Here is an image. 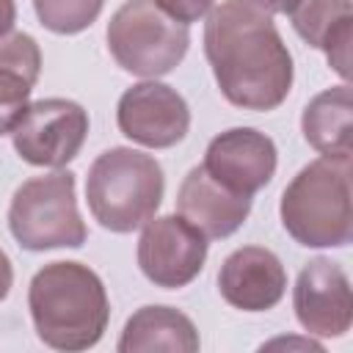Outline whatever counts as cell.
<instances>
[{
	"mask_svg": "<svg viewBox=\"0 0 353 353\" xmlns=\"http://www.w3.org/2000/svg\"><path fill=\"white\" fill-rule=\"evenodd\" d=\"M88 135V113L83 105L47 97L30 102L17 127L11 130V141L17 154L39 168H63L72 163Z\"/></svg>",
	"mask_w": 353,
	"mask_h": 353,
	"instance_id": "52a82bcc",
	"label": "cell"
},
{
	"mask_svg": "<svg viewBox=\"0 0 353 353\" xmlns=\"http://www.w3.org/2000/svg\"><path fill=\"white\" fill-rule=\"evenodd\" d=\"M102 6L105 0H33L39 22L58 36H74L91 28L102 14Z\"/></svg>",
	"mask_w": 353,
	"mask_h": 353,
	"instance_id": "ac0fdd59",
	"label": "cell"
},
{
	"mask_svg": "<svg viewBox=\"0 0 353 353\" xmlns=\"http://www.w3.org/2000/svg\"><path fill=\"white\" fill-rule=\"evenodd\" d=\"M303 138L325 157L353 154V97L350 85H334L320 91L301 116Z\"/></svg>",
	"mask_w": 353,
	"mask_h": 353,
	"instance_id": "e0dca14e",
	"label": "cell"
},
{
	"mask_svg": "<svg viewBox=\"0 0 353 353\" xmlns=\"http://www.w3.org/2000/svg\"><path fill=\"white\" fill-rule=\"evenodd\" d=\"M204 55L212 77L234 108L276 110L292 88V55L254 0H223L204 22Z\"/></svg>",
	"mask_w": 353,
	"mask_h": 353,
	"instance_id": "6da1fadb",
	"label": "cell"
},
{
	"mask_svg": "<svg viewBox=\"0 0 353 353\" xmlns=\"http://www.w3.org/2000/svg\"><path fill=\"white\" fill-rule=\"evenodd\" d=\"M11 284H14V268H11V259H8V254L0 248V301L8 295Z\"/></svg>",
	"mask_w": 353,
	"mask_h": 353,
	"instance_id": "ffe728a7",
	"label": "cell"
},
{
	"mask_svg": "<svg viewBox=\"0 0 353 353\" xmlns=\"http://www.w3.org/2000/svg\"><path fill=\"white\" fill-rule=\"evenodd\" d=\"M8 229L28 251L80 248L88 229L77 210L74 174L52 171L22 182L11 196Z\"/></svg>",
	"mask_w": 353,
	"mask_h": 353,
	"instance_id": "8992f818",
	"label": "cell"
},
{
	"mask_svg": "<svg viewBox=\"0 0 353 353\" xmlns=\"http://www.w3.org/2000/svg\"><path fill=\"white\" fill-rule=\"evenodd\" d=\"M295 33L314 50H323L334 72L350 77V39H353V0H298L287 14Z\"/></svg>",
	"mask_w": 353,
	"mask_h": 353,
	"instance_id": "5bb4252c",
	"label": "cell"
},
{
	"mask_svg": "<svg viewBox=\"0 0 353 353\" xmlns=\"http://www.w3.org/2000/svg\"><path fill=\"white\" fill-rule=\"evenodd\" d=\"M28 309L39 339L52 350L94 347L110 320L102 279L83 262H50L30 279Z\"/></svg>",
	"mask_w": 353,
	"mask_h": 353,
	"instance_id": "7a4b0ae2",
	"label": "cell"
},
{
	"mask_svg": "<svg viewBox=\"0 0 353 353\" xmlns=\"http://www.w3.org/2000/svg\"><path fill=\"white\" fill-rule=\"evenodd\" d=\"M154 3H157L168 17H174L176 22L190 25V22L201 19L204 14H210V8H212L215 0H154Z\"/></svg>",
	"mask_w": 353,
	"mask_h": 353,
	"instance_id": "d6986e66",
	"label": "cell"
},
{
	"mask_svg": "<svg viewBox=\"0 0 353 353\" xmlns=\"http://www.w3.org/2000/svg\"><path fill=\"white\" fill-rule=\"evenodd\" d=\"M204 259L207 237L182 215H160L143 223L138 240V268L154 287H188L201 273Z\"/></svg>",
	"mask_w": 353,
	"mask_h": 353,
	"instance_id": "ba28073f",
	"label": "cell"
},
{
	"mask_svg": "<svg viewBox=\"0 0 353 353\" xmlns=\"http://www.w3.org/2000/svg\"><path fill=\"white\" fill-rule=\"evenodd\" d=\"M254 3H259L268 14H290L298 6V0H254Z\"/></svg>",
	"mask_w": 353,
	"mask_h": 353,
	"instance_id": "7402d4cb",
	"label": "cell"
},
{
	"mask_svg": "<svg viewBox=\"0 0 353 353\" xmlns=\"http://www.w3.org/2000/svg\"><path fill=\"white\" fill-rule=\"evenodd\" d=\"M279 152L270 135L254 127H232L215 135L204 152V171L234 193L254 196L270 185Z\"/></svg>",
	"mask_w": 353,
	"mask_h": 353,
	"instance_id": "8fae6325",
	"label": "cell"
},
{
	"mask_svg": "<svg viewBox=\"0 0 353 353\" xmlns=\"http://www.w3.org/2000/svg\"><path fill=\"white\" fill-rule=\"evenodd\" d=\"M201 347L199 331L188 314L174 306H141L119 336V353H146V350H176L196 353Z\"/></svg>",
	"mask_w": 353,
	"mask_h": 353,
	"instance_id": "2e32d148",
	"label": "cell"
},
{
	"mask_svg": "<svg viewBox=\"0 0 353 353\" xmlns=\"http://www.w3.org/2000/svg\"><path fill=\"white\" fill-rule=\"evenodd\" d=\"M218 290L221 298L240 312H268L287 292V270L270 248L243 245L223 259Z\"/></svg>",
	"mask_w": 353,
	"mask_h": 353,
	"instance_id": "7c38bea8",
	"label": "cell"
},
{
	"mask_svg": "<svg viewBox=\"0 0 353 353\" xmlns=\"http://www.w3.org/2000/svg\"><path fill=\"white\" fill-rule=\"evenodd\" d=\"M190 47L185 22L168 17L154 0H124L108 22L113 61L138 77L157 80L174 72Z\"/></svg>",
	"mask_w": 353,
	"mask_h": 353,
	"instance_id": "5b68a950",
	"label": "cell"
},
{
	"mask_svg": "<svg viewBox=\"0 0 353 353\" xmlns=\"http://www.w3.org/2000/svg\"><path fill=\"white\" fill-rule=\"evenodd\" d=\"M176 212L207 240H221L234 234L245 223L251 212V196L229 190L226 185L212 179L204 165H196L179 185Z\"/></svg>",
	"mask_w": 353,
	"mask_h": 353,
	"instance_id": "4fadbf2b",
	"label": "cell"
},
{
	"mask_svg": "<svg viewBox=\"0 0 353 353\" xmlns=\"http://www.w3.org/2000/svg\"><path fill=\"white\" fill-rule=\"evenodd\" d=\"M292 309L306 334L345 336L353 323V295L345 268L328 256L306 262L292 287Z\"/></svg>",
	"mask_w": 353,
	"mask_h": 353,
	"instance_id": "30bf717a",
	"label": "cell"
},
{
	"mask_svg": "<svg viewBox=\"0 0 353 353\" xmlns=\"http://www.w3.org/2000/svg\"><path fill=\"white\" fill-rule=\"evenodd\" d=\"M165 190L163 165L138 149L113 146L102 152L85 176V201L94 221L116 234L141 229L160 210Z\"/></svg>",
	"mask_w": 353,
	"mask_h": 353,
	"instance_id": "277c9868",
	"label": "cell"
},
{
	"mask_svg": "<svg viewBox=\"0 0 353 353\" xmlns=\"http://www.w3.org/2000/svg\"><path fill=\"white\" fill-rule=\"evenodd\" d=\"M116 124L124 138L146 149H171L190 130L185 97L157 80L130 85L116 105Z\"/></svg>",
	"mask_w": 353,
	"mask_h": 353,
	"instance_id": "9c48e42d",
	"label": "cell"
},
{
	"mask_svg": "<svg viewBox=\"0 0 353 353\" xmlns=\"http://www.w3.org/2000/svg\"><path fill=\"white\" fill-rule=\"evenodd\" d=\"M41 72V50L30 33L0 36V135L11 132L30 105Z\"/></svg>",
	"mask_w": 353,
	"mask_h": 353,
	"instance_id": "9a60e30c",
	"label": "cell"
},
{
	"mask_svg": "<svg viewBox=\"0 0 353 353\" xmlns=\"http://www.w3.org/2000/svg\"><path fill=\"white\" fill-rule=\"evenodd\" d=\"M350 157H317L281 193L279 215L287 234L306 248H342L353 240Z\"/></svg>",
	"mask_w": 353,
	"mask_h": 353,
	"instance_id": "3957f363",
	"label": "cell"
},
{
	"mask_svg": "<svg viewBox=\"0 0 353 353\" xmlns=\"http://www.w3.org/2000/svg\"><path fill=\"white\" fill-rule=\"evenodd\" d=\"M14 22H17V6H14V0H0V36L11 33Z\"/></svg>",
	"mask_w": 353,
	"mask_h": 353,
	"instance_id": "44dd1931",
	"label": "cell"
}]
</instances>
